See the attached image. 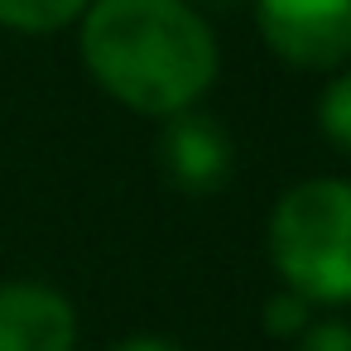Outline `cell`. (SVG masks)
Returning <instances> with one entry per match:
<instances>
[{
  "label": "cell",
  "mask_w": 351,
  "mask_h": 351,
  "mask_svg": "<svg viewBox=\"0 0 351 351\" xmlns=\"http://www.w3.org/2000/svg\"><path fill=\"white\" fill-rule=\"evenodd\" d=\"M269 260L308 303H351V183L308 178L269 212Z\"/></svg>",
  "instance_id": "7a4b0ae2"
},
{
  "label": "cell",
  "mask_w": 351,
  "mask_h": 351,
  "mask_svg": "<svg viewBox=\"0 0 351 351\" xmlns=\"http://www.w3.org/2000/svg\"><path fill=\"white\" fill-rule=\"evenodd\" d=\"M308 322H313V303L303 293H293V289H284V293H274L265 303V332L269 337H303Z\"/></svg>",
  "instance_id": "ba28073f"
},
{
  "label": "cell",
  "mask_w": 351,
  "mask_h": 351,
  "mask_svg": "<svg viewBox=\"0 0 351 351\" xmlns=\"http://www.w3.org/2000/svg\"><path fill=\"white\" fill-rule=\"evenodd\" d=\"M111 351H183V346H173V341H164V337H130V341H121V346H111Z\"/></svg>",
  "instance_id": "30bf717a"
},
{
  "label": "cell",
  "mask_w": 351,
  "mask_h": 351,
  "mask_svg": "<svg viewBox=\"0 0 351 351\" xmlns=\"http://www.w3.org/2000/svg\"><path fill=\"white\" fill-rule=\"evenodd\" d=\"M87 10V0H0V25L20 34H49L73 25Z\"/></svg>",
  "instance_id": "8992f818"
},
{
  "label": "cell",
  "mask_w": 351,
  "mask_h": 351,
  "mask_svg": "<svg viewBox=\"0 0 351 351\" xmlns=\"http://www.w3.org/2000/svg\"><path fill=\"white\" fill-rule=\"evenodd\" d=\"M82 58L145 116L188 111L217 77V39L188 0H97L82 20Z\"/></svg>",
  "instance_id": "6da1fadb"
},
{
  "label": "cell",
  "mask_w": 351,
  "mask_h": 351,
  "mask_svg": "<svg viewBox=\"0 0 351 351\" xmlns=\"http://www.w3.org/2000/svg\"><path fill=\"white\" fill-rule=\"evenodd\" d=\"M159 159L183 193H217L231 178V140L212 116H193V111L169 116Z\"/></svg>",
  "instance_id": "5b68a950"
},
{
  "label": "cell",
  "mask_w": 351,
  "mask_h": 351,
  "mask_svg": "<svg viewBox=\"0 0 351 351\" xmlns=\"http://www.w3.org/2000/svg\"><path fill=\"white\" fill-rule=\"evenodd\" d=\"M207 5H217V10H231V5H241V0H207Z\"/></svg>",
  "instance_id": "8fae6325"
},
{
  "label": "cell",
  "mask_w": 351,
  "mask_h": 351,
  "mask_svg": "<svg viewBox=\"0 0 351 351\" xmlns=\"http://www.w3.org/2000/svg\"><path fill=\"white\" fill-rule=\"evenodd\" d=\"M265 44L289 68H341L351 58V0H255Z\"/></svg>",
  "instance_id": "3957f363"
},
{
  "label": "cell",
  "mask_w": 351,
  "mask_h": 351,
  "mask_svg": "<svg viewBox=\"0 0 351 351\" xmlns=\"http://www.w3.org/2000/svg\"><path fill=\"white\" fill-rule=\"evenodd\" d=\"M317 121H322V130H327V140L337 145V149H346L351 154V68L322 92V106H317Z\"/></svg>",
  "instance_id": "52a82bcc"
},
{
  "label": "cell",
  "mask_w": 351,
  "mask_h": 351,
  "mask_svg": "<svg viewBox=\"0 0 351 351\" xmlns=\"http://www.w3.org/2000/svg\"><path fill=\"white\" fill-rule=\"evenodd\" d=\"M77 313L73 303L29 279L0 284V351H73Z\"/></svg>",
  "instance_id": "277c9868"
},
{
  "label": "cell",
  "mask_w": 351,
  "mask_h": 351,
  "mask_svg": "<svg viewBox=\"0 0 351 351\" xmlns=\"http://www.w3.org/2000/svg\"><path fill=\"white\" fill-rule=\"evenodd\" d=\"M298 351H351V322H337V317L308 322V332L298 337Z\"/></svg>",
  "instance_id": "9c48e42d"
}]
</instances>
